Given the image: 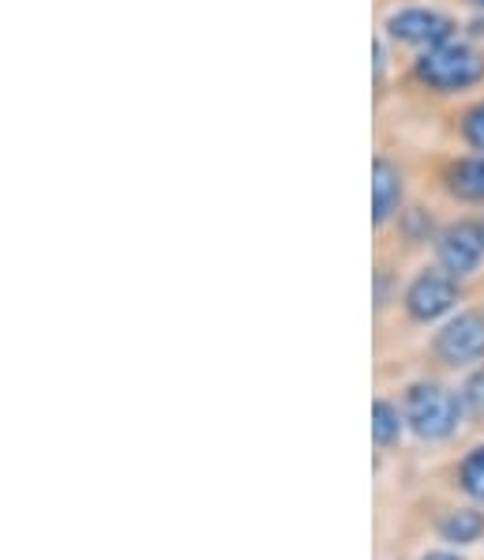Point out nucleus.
Listing matches in <instances>:
<instances>
[{
    "label": "nucleus",
    "mask_w": 484,
    "mask_h": 560,
    "mask_svg": "<svg viewBox=\"0 0 484 560\" xmlns=\"http://www.w3.org/2000/svg\"><path fill=\"white\" fill-rule=\"evenodd\" d=\"M413 75H417L421 88H428L432 94L473 91L484 80V54L465 38L439 42V46L417 54V60H413Z\"/></svg>",
    "instance_id": "nucleus-1"
},
{
    "label": "nucleus",
    "mask_w": 484,
    "mask_h": 560,
    "mask_svg": "<svg viewBox=\"0 0 484 560\" xmlns=\"http://www.w3.org/2000/svg\"><path fill=\"white\" fill-rule=\"evenodd\" d=\"M405 425L421 436V441H447L458 429L462 418V399L455 392H447L436 381H417L405 392Z\"/></svg>",
    "instance_id": "nucleus-2"
},
{
    "label": "nucleus",
    "mask_w": 484,
    "mask_h": 560,
    "mask_svg": "<svg viewBox=\"0 0 484 560\" xmlns=\"http://www.w3.org/2000/svg\"><path fill=\"white\" fill-rule=\"evenodd\" d=\"M383 38H391L394 46H410V49H417V54H425V49L439 46V42L458 38V23L447 12H439V8L405 4V8L387 12Z\"/></svg>",
    "instance_id": "nucleus-3"
},
{
    "label": "nucleus",
    "mask_w": 484,
    "mask_h": 560,
    "mask_svg": "<svg viewBox=\"0 0 484 560\" xmlns=\"http://www.w3.org/2000/svg\"><path fill=\"white\" fill-rule=\"evenodd\" d=\"M484 264V219L447 222L436 234V267H444L451 279L465 282Z\"/></svg>",
    "instance_id": "nucleus-4"
},
{
    "label": "nucleus",
    "mask_w": 484,
    "mask_h": 560,
    "mask_svg": "<svg viewBox=\"0 0 484 560\" xmlns=\"http://www.w3.org/2000/svg\"><path fill=\"white\" fill-rule=\"evenodd\" d=\"M458 287H462V282L451 279L444 267H425V271L413 275V282L402 294L405 316H410L413 324L444 320V316H451L458 305Z\"/></svg>",
    "instance_id": "nucleus-5"
},
{
    "label": "nucleus",
    "mask_w": 484,
    "mask_h": 560,
    "mask_svg": "<svg viewBox=\"0 0 484 560\" xmlns=\"http://www.w3.org/2000/svg\"><path fill=\"white\" fill-rule=\"evenodd\" d=\"M436 358L451 369L484 361V313H458L436 331Z\"/></svg>",
    "instance_id": "nucleus-6"
},
{
    "label": "nucleus",
    "mask_w": 484,
    "mask_h": 560,
    "mask_svg": "<svg viewBox=\"0 0 484 560\" xmlns=\"http://www.w3.org/2000/svg\"><path fill=\"white\" fill-rule=\"evenodd\" d=\"M402 207H405L402 166L379 154V159L371 162V222H376V230H383L391 219H399Z\"/></svg>",
    "instance_id": "nucleus-7"
},
{
    "label": "nucleus",
    "mask_w": 484,
    "mask_h": 560,
    "mask_svg": "<svg viewBox=\"0 0 484 560\" xmlns=\"http://www.w3.org/2000/svg\"><path fill=\"white\" fill-rule=\"evenodd\" d=\"M444 188L458 203L484 207V154H462L444 166Z\"/></svg>",
    "instance_id": "nucleus-8"
},
{
    "label": "nucleus",
    "mask_w": 484,
    "mask_h": 560,
    "mask_svg": "<svg viewBox=\"0 0 484 560\" xmlns=\"http://www.w3.org/2000/svg\"><path fill=\"white\" fill-rule=\"evenodd\" d=\"M484 534V515L473 512V508H458V512H447L439 520V538L451 541V546H470Z\"/></svg>",
    "instance_id": "nucleus-9"
},
{
    "label": "nucleus",
    "mask_w": 484,
    "mask_h": 560,
    "mask_svg": "<svg viewBox=\"0 0 484 560\" xmlns=\"http://www.w3.org/2000/svg\"><path fill=\"white\" fill-rule=\"evenodd\" d=\"M405 429V410L394 407L391 399H376V407H371V436H376L379 447H391L399 444Z\"/></svg>",
    "instance_id": "nucleus-10"
},
{
    "label": "nucleus",
    "mask_w": 484,
    "mask_h": 560,
    "mask_svg": "<svg viewBox=\"0 0 484 560\" xmlns=\"http://www.w3.org/2000/svg\"><path fill=\"white\" fill-rule=\"evenodd\" d=\"M458 136H462V143L470 151L484 154V98L473 102L470 109H462V117H458Z\"/></svg>",
    "instance_id": "nucleus-11"
},
{
    "label": "nucleus",
    "mask_w": 484,
    "mask_h": 560,
    "mask_svg": "<svg viewBox=\"0 0 484 560\" xmlns=\"http://www.w3.org/2000/svg\"><path fill=\"white\" fill-rule=\"evenodd\" d=\"M458 481L462 489L473 497V501H484V447H473L462 459V470H458Z\"/></svg>",
    "instance_id": "nucleus-12"
},
{
    "label": "nucleus",
    "mask_w": 484,
    "mask_h": 560,
    "mask_svg": "<svg viewBox=\"0 0 484 560\" xmlns=\"http://www.w3.org/2000/svg\"><path fill=\"white\" fill-rule=\"evenodd\" d=\"M458 399H462V410L473 413V418H484V365L473 369L470 376H465L462 392H458Z\"/></svg>",
    "instance_id": "nucleus-13"
},
{
    "label": "nucleus",
    "mask_w": 484,
    "mask_h": 560,
    "mask_svg": "<svg viewBox=\"0 0 484 560\" xmlns=\"http://www.w3.org/2000/svg\"><path fill=\"white\" fill-rule=\"evenodd\" d=\"M425 560H462V557H455V553H428Z\"/></svg>",
    "instance_id": "nucleus-14"
},
{
    "label": "nucleus",
    "mask_w": 484,
    "mask_h": 560,
    "mask_svg": "<svg viewBox=\"0 0 484 560\" xmlns=\"http://www.w3.org/2000/svg\"><path fill=\"white\" fill-rule=\"evenodd\" d=\"M465 4H470V8H481V12H484V0H465Z\"/></svg>",
    "instance_id": "nucleus-15"
}]
</instances>
